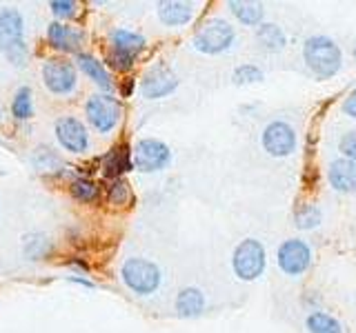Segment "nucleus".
Listing matches in <instances>:
<instances>
[{"label":"nucleus","instance_id":"3","mask_svg":"<svg viewBox=\"0 0 356 333\" xmlns=\"http://www.w3.org/2000/svg\"><path fill=\"white\" fill-rule=\"evenodd\" d=\"M122 282L136 296H149L161 287V269L147 258H129L120 266Z\"/></svg>","mask_w":356,"mask_h":333},{"label":"nucleus","instance_id":"23","mask_svg":"<svg viewBox=\"0 0 356 333\" xmlns=\"http://www.w3.org/2000/svg\"><path fill=\"white\" fill-rule=\"evenodd\" d=\"M11 114L16 120H27L33 114V100H31V89L20 87L14 100H11Z\"/></svg>","mask_w":356,"mask_h":333},{"label":"nucleus","instance_id":"13","mask_svg":"<svg viewBox=\"0 0 356 333\" xmlns=\"http://www.w3.org/2000/svg\"><path fill=\"white\" fill-rule=\"evenodd\" d=\"M83 31H78L72 25H65V22H51L47 27V40L54 49H58L63 53H72L78 51L83 42Z\"/></svg>","mask_w":356,"mask_h":333},{"label":"nucleus","instance_id":"20","mask_svg":"<svg viewBox=\"0 0 356 333\" xmlns=\"http://www.w3.org/2000/svg\"><path fill=\"white\" fill-rule=\"evenodd\" d=\"M256 40H259V44L265 51H281L287 42L283 29L278 25H272V22H265V25L259 27V31H256Z\"/></svg>","mask_w":356,"mask_h":333},{"label":"nucleus","instance_id":"9","mask_svg":"<svg viewBox=\"0 0 356 333\" xmlns=\"http://www.w3.org/2000/svg\"><path fill=\"white\" fill-rule=\"evenodd\" d=\"M261 142L263 149L274 158H285V155H292L296 149V131L289 122L274 120L263 129Z\"/></svg>","mask_w":356,"mask_h":333},{"label":"nucleus","instance_id":"18","mask_svg":"<svg viewBox=\"0 0 356 333\" xmlns=\"http://www.w3.org/2000/svg\"><path fill=\"white\" fill-rule=\"evenodd\" d=\"M205 309V293L196 287L183 289L176 298V311L181 318H196Z\"/></svg>","mask_w":356,"mask_h":333},{"label":"nucleus","instance_id":"2","mask_svg":"<svg viewBox=\"0 0 356 333\" xmlns=\"http://www.w3.org/2000/svg\"><path fill=\"white\" fill-rule=\"evenodd\" d=\"M22 36H25V20L20 11L3 7L0 9V51L16 67H22L27 60V44Z\"/></svg>","mask_w":356,"mask_h":333},{"label":"nucleus","instance_id":"27","mask_svg":"<svg viewBox=\"0 0 356 333\" xmlns=\"http://www.w3.org/2000/svg\"><path fill=\"white\" fill-rule=\"evenodd\" d=\"M263 80V71L256 65H241L234 71V83L236 85H250V83H259Z\"/></svg>","mask_w":356,"mask_h":333},{"label":"nucleus","instance_id":"10","mask_svg":"<svg viewBox=\"0 0 356 333\" xmlns=\"http://www.w3.org/2000/svg\"><path fill=\"white\" fill-rule=\"evenodd\" d=\"M178 87V78L167 65L159 62L147 69V74L140 80V94L147 100H159L170 96L174 89Z\"/></svg>","mask_w":356,"mask_h":333},{"label":"nucleus","instance_id":"19","mask_svg":"<svg viewBox=\"0 0 356 333\" xmlns=\"http://www.w3.org/2000/svg\"><path fill=\"white\" fill-rule=\"evenodd\" d=\"M109 44H111V49H116V51H125V53L136 56L138 51L145 49V36L136 31H129V29H111Z\"/></svg>","mask_w":356,"mask_h":333},{"label":"nucleus","instance_id":"24","mask_svg":"<svg viewBox=\"0 0 356 333\" xmlns=\"http://www.w3.org/2000/svg\"><path fill=\"white\" fill-rule=\"evenodd\" d=\"M131 187L122 180V178H116V180H111L109 187H107V200L109 205L114 207H127L131 203Z\"/></svg>","mask_w":356,"mask_h":333},{"label":"nucleus","instance_id":"29","mask_svg":"<svg viewBox=\"0 0 356 333\" xmlns=\"http://www.w3.org/2000/svg\"><path fill=\"white\" fill-rule=\"evenodd\" d=\"M49 7H51V14L58 18V22L70 20L78 14V5L74 3V0H51Z\"/></svg>","mask_w":356,"mask_h":333},{"label":"nucleus","instance_id":"21","mask_svg":"<svg viewBox=\"0 0 356 333\" xmlns=\"http://www.w3.org/2000/svg\"><path fill=\"white\" fill-rule=\"evenodd\" d=\"M229 9H232V14L236 16L243 22V25H248V27L261 25L263 14H265L261 3H238V0H232Z\"/></svg>","mask_w":356,"mask_h":333},{"label":"nucleus","instance_id":"15","mask_svg":"<svg viewBox=\"0 0 356 333\" xmlns=\"http://www.w3.org/2000/svg\"><path fill=\"white\" fill-rule=\"evenodd\" d=\"M76 65H78V69H81L92 83H96L103 92H111V89H114V83H111V76L107 71V67L98 58H94L92 53H78Z\"/></svg>","mask_w":356,"mask_h":333},{"label":"nucleus","instance_id":"33","mask_svg":"<svg viewBox=\"0 0 356 333\" xmlns=\"http://www.w3.org/2000/svg\"><path fill=\"white\" fill-rule=\"evenodd\" d=\"M134 83H136V80H127V83H125V87H122V96H129V94H131Z\"/></svg>","mask_w":356,"mask_h":333},{"label":"nucleus","instance_id":"26","mask_svg":"<svg viewBox=\"0 0 356 333\" xmlns=\"http://www.w3.org/2000/svg\"><path fill=\"white\" fill-rule=\"evenodd\" d=\"M72 196L78 200V203H94V200L98 198L100 189L96 182H92L89 178H76V180L72 182L70 187Z\"/></svg>","mask_w":356,"mask_h":333},{"label":"nucleus","instance_id":"11","mask_svg":"<svg viewBox=\"0 0 356 333\" xmlns=\"http://www.w3.org/2000/svg\"><path fill=\"white\" fill-rule=\"evenodd\" d=\"M312 262V249L303 240H285L278 247V266L287 275H300L309 269Z\"/></svg>","mask_w":356,"mask_h":333},{"label":"nucleus","instance_id":"32","mask_svg":"<svg viewBox=\"0 0 356 333\" xmlns=\"http://www.w3.org/2000/svg\"><path fill=\"white\" fill-rule=\"evenodd\" d=\"M343 111H345V114H348L350 118H354V120H356V89H354V92H352L348 98H345Z\"/></svg>","mask_w":356,"mask_h":333},{"label":"nucleus","instance_id":"34","mask_svg":"<svg viewBox=\"0 0 356 333\" xmlns=\"http://www.w3.org/2000/svg\"><path fill=\"white\" fill-rule=\"evenodd\" d=\"M72 282H76V284H83V287H94L89 280H85V278H72Z\"/></svg>","mask_w":356,"mask_h":333},{"label":"nucleus","instance_id":"14","mask_svg":"<svg viewBox=\"0 0 356 333\" xmlns=\"http://www.w3.org/2000/svg\"><path fill=\"white\" fill-rule=\"evenodd\" d=\"M330 185L341 194H356V162L352 160H334L330 164Z\"/></svg>","mask_w":356,"mask_h":333},{"label":"nucleus","instance_id":"8","mask_svg":"<svg viewBox=\"0 0 356 333\" xmlns=\"http://www.w3.org/2000/svg\"><path fill=\"white\" fill-rule=\"evenodd\" d=\"M234 271L241 280H256L265 271V249L259 240H243L234 251Z\"/></svg>","mask_w":356,"mask_h":333},{"label":"nucleus","instance_id":"25","mask_svg":"<svg viewBox=\"0 0 356 333\" xmlns=\"http://www.w3.org/2000/svg\"><path fill=\"white\" fill-rule=\"evenodd\" d=\"M51 242L44 233H31V236L25 238V255L29 260H40L49 253Z\"/></svg>","mask_w":356,"mask_h":333},{"label":"nucleus","instance_id":"12","mask_svg":"<svg viewBox=\"0 0 356 333\" xmlns=\"http://www.w3.org/2000/svg\"><path fill=\"white\" fill-rule=\"evenodd\" d=\"M56 138L58 144L70 153H83L89 147V133L83 120L74 116H63L56 120Z\"/></svg>","mask_w":356,"mask_h":333},{"label":"nucleus","instance_id":"6","mask_svg":"<svg viewBox=\"0 0 356 333\" xmlns=\"http://www.w3.org/2000/svg\"><path fill=\"white\" fill-rule=\"evenodd\" d=\"M85 114H87L89 125H92L98 133H109V131H114L116 125L120 122L122 107L114 96L96 94L87 100Z\"/></svg>","mask_w":356,"mask_h":333},{"label":"nucleus","instance_id":"30","mask_svg":"<svg viewBox=\"0 0 356 333\" xmlns=\"http://www.w3.org/2000/svg\"><path fill=\"white\" fill-rule=\"evenodd\" d=\"M321 222V214L316 207H303L296 214V225L300 229H314Z\"/></svg>","mask_w":356,"mask_h":333},{"label":"nucleus","instance_id":"17","mask_svg":"<svg viewBox=\"0 0 356 333\" xmlns=\"http://www.w3.org/2000/svg\"><path fill=\"white\" fill-rule=\"evenodd\" d=\"M134 164H131V149L127 144H118V147L111 149L105 158H103V173L111 180H116L125 171H131Z\"/></svg>","mask_w":356,"mask_h":333},{"label":"nucleus","instance_id":"31","mask_svg":"<svg viewBox=\"0 0 356 333\" xmlns=\"http://www.w3.org/2000/svg\"><path fill=\"white\" fill-rule=\"evenodd\" d=\"M341 151L345 153V160L356 162V129L348 131L341 140Z\"/></svg>","mask_w":356,"mask_h":333},{"label":"nucleus","instance_id":"5","mask_svg":"<svg viewBox=\"0 0 356 333\" xmlns=\"http://www.w3.org/2000/svg\"><path fill=\"white\" fill-rule=\"evenodd\" d=\"M234 38H236V33H234V27L229 22L214 18V20H207L205 25L196 31L194 49L200 53H209V56L222 53L234 44Z\"/></svg>","mask_w":356,"mask_h":333},{"label":"nucleus","instance_id":"22","mask_svg":"<svg viewBox=\"0 0 356 333\" xmlns=\"http://www.w3.org/2000/svg\"><path fill=\"white\" fill-rule=\"evenodd\" d=\"M307 331L309 333H343V327L337 318H332L330 314H323V311H314L307 318Z\"/></svg>","mask_w":356,"mask_h":333},{"label":"nucleus","instance_id":"28","mask_svg":"<svg viewBox=\"0 0 356 333\" xmlns=\"http://www.w3.org/2000/svg\"><path fill=\"white\" fill-rule=\"evenodd\" d=\"M134 62H136V56L125 53V51H116V49H109L107 53V65L111 69H118V71H129Z\"/></svg>","mask_w":356,"mask_h":333},{"label":"nucleus","instance_id":"4","mask_svg":"<svg viewBox=\"0 0 356 333\" xmlns=\"http://www.w3.org/2000/svg\"><path fill=\"white\" fill-rule=\"evenodd\" d=\"M172 162V149L163 140L143 138L131 147V164L140 173H154Z\"/></svg>","mask_w":356,"mask_h":333},{"label":"nucleus","instance_id":"1","mask_svg":"<svg viewBox=\"0 0 356 333\" xmlns=\"http://www.w3.org/2000/svg\"><path fill=\"white\" fill-rule=\"evenodd\" d=\"M303 58L312 74L318 78H332L341 69L343 56L339 44L327 36H312L303 44Z\"/></svg>","mask_w":356,"mask_h":333},{"label":"nucleus","instance_id":"7","mask_svg":"<svg viewBox=\"0 0 356 333\" xmlns=\"http://www.w3.org/2000/svg\"><path fill=\"white\" fill-rule=\"evenodd\" d=\"M42 83L56 96H72L78 87L74 62L65 58H49L42 65Z\"/></svg>","mask_w":356,"mask_h":333},{"label":"nucleus","instance_id":"16","mask_svg":"<svg viewBox=\"0 0 356 333\" xmlns=\"http://www.w3.org/2000/svg\"><path fill=\"white\" fill-rule=\"evenodd\" d=\"M159 18L167 27H183L194 18V5L181 0H165L159 5Z\"/></svg>","mask_w":356,"mask_h":333},{"label":"nucleus","instance_id":"35","mask_svg":"<svg viewBox=\"0 0 356 333\" xmlns=\"http://www.w3.org/2000/svg\"><path fill=\"white\" fill-rule=\"evenodd\" d=\"M354 56H356V49H354Z\"/></svg>","mask_w":356,"mask_h":333}]
</instances>
